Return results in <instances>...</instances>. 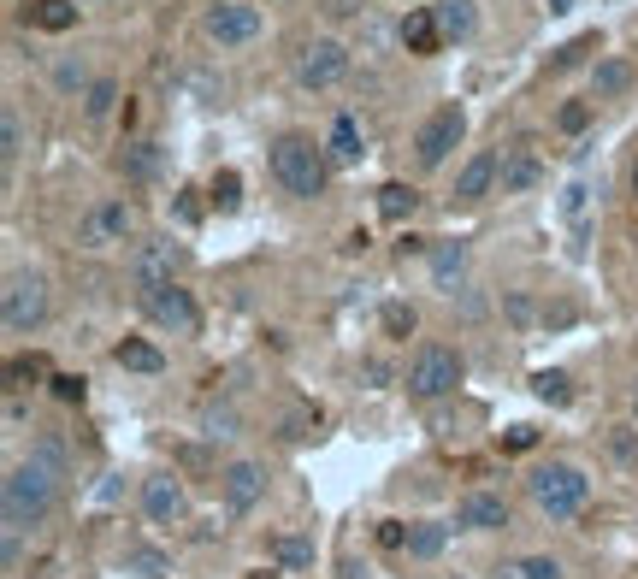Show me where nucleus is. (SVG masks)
Wrapping results in <instances>:
<instances>
[{"instance_id":"f8f14e48","label":"nucleus","mask_w":638,"mask_h":579,"mask_svg":"<svg viewBox=\"0 0 638 579\" xmlns=\"http://www.w3.org/2000/svg\"><path fill=\"white\" fill-rule=\"evenodd\" d=\"M142 515L154 520V526H178V520H184V485H178L172 473L142 479Z\"/></svg>"},{"instance_id":"9d476101","label":"nucleus","mask_w":638,"mask_h":579,"mask_svg":"<svg viewBox=\"0 0 638 579\" xmlns=\"http://www.w3.org/2000/svg\"><path fill=\"white\" fill-rule=\"evenodd\" d=\"M207 36H213L219 48H243V42H255V36H260V6L219 0V6L207 12Z\"/></svg>"},{"instance_id":"423d86ee","label":"nucleus","mask_w":638,"mask_h":579,"mask_svg":"<svg viewBox=\"0 0 638 579\" xmlns=\"http://www.w3.org/2000/svg\"><path fill=\"white\" fill-rule=\"evenodd\" d=\"M461 130H467V119H461V107H455V101H444V107H438V113L420 125V136H414V154H420V166H426V172H438L449 154H455Z\"/></svg>"},{"instance_id":"4468645a","label":"nucleus","mask_w":638,"mask_h":579,"mask_svg":"<svg viewBox=\"0 0 638 579\" xmlns=\"http://www.w3.org/2000/svg\"><path fill=\"white\" fill-rule=\"evenodd\" d=\"M130 278H136V290H142V296H148V290H160V284H172V243H166V237L142 243V249L130 255Z\"/></svg>"},{"instance_id":"49530a36","label":"nucleus","mask_w":638,"mask_h":579,"mask_svg":"<svg viewBox=\"0 0 638 579\" xmlns=\"http://www.w3.org/2000/svg\"><path fill=\"white\" fill-rule=\"evenodd\" d=\"M633 190H638V172H633Z\"/></svg>"},{"instance_id":"a878e982","label":"nucleus","mask_w":638,"mask_h":579,"mask_svg":"<svg viewBox=\"0 0 638 579\" xmlns=\"http://www.w3.org/2000/svg\"><path fill=\"white\" fill-rule=\"evenodd\" d=\"M414 201H420V195L408 190V184H384V190H379V213H384V219H408V213H414Z\"/></svg>"},{"instance_id":"2f4dec72","label":"nucleus","mask_w":638,"mask_h":579,"mask_svg":"<svg viewBox=\"0 0 638 579\" xmlns=\"http://www.w3.org/2000/svg\"><path fill=\"white\" fill-rule=\"evenodd\" d=\"M213 201H219V207H237V201H243V178H237V172H219V178H213Z\"/></svg>"},{"instance_id":"72a5a7b5","label":"nucleus","mask_w":638,"mask_h":579,"mask_svg":"<svg viewBox=\"0 0 638 579\" xmlns=\"http://www.w3.org/2000/svg\"><path fill=\"white\" fill-rule=\"evenodd\" d=\"M520 574H526V579H568L556 556H526V562H520Z\"/></svg>"},{"instance_id":"f03ea898","label":"nucleus","mask_w":638,"mask_h":579,"mask_svg":"<svg viewBox=\"0 0 638 579\" xmlns=\"http://www.w3.org/2000/svg\"><path fill=\"white\" fill-rule=\"evenodd\" d=\"M272 178H278L284 195L314 201V195H325V154H319L308 136H278L272 142Z\"/></svg>"},{"instance_id":"b1692460","label":"nucleus","mask_w":638,"mask_h":579,"mask_svg":"<svg viewBox=\"0 0 638 579\" xmlns=\"http://www.w3.org/2000/svg\"><path fill=\"white\" fill-rule=\"evenodd\" d=\"M113 101H119V83H113V77H95V83L83 89V119L101 125V119L113 113Z\"/></svg>"},{"instance_id":"1a4fd4ad","label":"nucleus","mask_w":638,"mask_h":579,"mask_svg":"<svg viewBox=\"0 0 638 579\" xmlns=\"http://www.w3.org/2000/svg\"><path fill=\"white\" fill-rule=\"evenodd\" d=\"M142 308H148V320H154V325H166V331H178V337H195V331H201V314H195L190 290H178V284L148 290V296H142Z\"/></svg>"},{"instance_id":"ea45409f","label":"nucleus","mask_w":638,"mask_h":579,"mask_svg":"<svg viewBox=\"0 0 638 579\" xmlns=\"http://www.w3.org/2000/svg\"><path fill=\"white\" fill-rule=\"evenodd\" d=\"M503 450H532V426H514L509 438H503Z\"/></svg>"},{"instance_id":"6ab92c4d","label":"nucleus","mask_w":638,"mask_h":579,"mask_svg":"<svg viewBox=\"0 0 638 579\" xmlns=\"http://www.w3.org/2000/svg\"><path fill=\"white\" fill-rule=\"evenodd\" d=\"M633 89V65L627 60H597L591 65V95L597 101H615V95H627Z\"/></svg>"},{"instance_id":"412c9836","label":"nucleus","mask_w":638,"mask_h":579,"mask_svg":"<svg viewBox=\"0 0 638 579\" xmlns=\"http://www.w3.org/2000/svg\"><path fill=\"white\" fill-rule=\"evenodd\" d=\"M331 160H337V166H355V160H361V125H355L349 113L331 119Z\"/></svg>"},{"instance_id":"a18cd8bd","label":"nucleus","mask_w":638,"mask_h":579,"mask_svg":"<svg viewBox=\"0 0 638 579\" xmlns=\"http://www.w3.org/2000/svg\"><path fill=\"white\" fill-rule=\"evenodd\" d=\"M633 414H638V385H633Z\"/></svg>"},{"instance_id":"a19ab883","label":"nucleus","mask_w":638,"mask_h":579,"mask_svg":"<svg viewBox=\"0 0 638 579\" xmlns=\"http://www.w3.org/2000/svg\"><path fill=\"white\" fill-rule=\"evenodd\" d=\"M42 373V361H12V385H24V379H36Z\"/></svg>"},{"instance_id":"39448f33","label":"nucleus","mask_w":638,"mask_h":579,"mask_svg":"<svg viewBox=\"0 0 638 579\" xmlns=\"http://www.w3.org/2000/svg\"><path fill=\"white\" fill-rule=\"evenodd\" d=\"M0 320L12 337H30L36 325L48 320V284H42V272H12L6 278V290H0Z\"/></svg>"},{"instance_id":"bb28decb","label":"nucleus","mask_w":638,"mask_h":579,"mask_svg":"<svg viewBox=\"0 0 638 579\" xmlns=\"http://www.w3.org/2000/svg\"><path fill=\"white\" fill-rule=\"evenodd\" d=\"M379 325H384V337H414V308H408V302H384L379 308Z\"/></svg>"},{"instance_id":"c03bdc74","label":"nucleus","mask_w":638,"mask_h":579,"mask_svg":"<svg viewBox=\"0 0 638 579\" xmlns=\"http://www.w3.org/2000/svg\"><path fill=\"white\" fill-rule=\"evenodd\" d=\"M568 6H574V0H550V12H568Z\"/></svg>"},{"instance_id":"c9c22d12","label":"nucleus","mask_w":638,"mask_h":579,"mask_svg":"<svg viewBox=\"0 0 638 579\" xmlns=\"http://www.w3.org/2000/svg\"><path fill=\"white\" fill-rule=\"evenodd\" d=\"M503 302H509V320L514 325H532V314H538V308H532V296H526V290H509Z\"/></svg>"},{"instance_id":"7ed1b4c3","label":"nucleus","mask_w":638,"mask_h":579,"mask_svg":"<svg viewBox=\"0 0 638 579\" xmlns=\"http://www.w3.org/2000/svg\"><path fill=\"white\" fill-rule=\"evenodd\" d=\"M526 485H532V503L550 520H574L585 509V497H591V479L579 473L574 461H544Z\"/></svg>"},{"instance_id":"f3484780","label":"nucleus","mask_w":638,"mask_h":579,"mask_svg":"<svg viewBox=\"0 0 638 579\" xmlns=\"http://www.w3.org/2000/svg\"><path fill=\"white\" fill-rule=\"evenodd\" d=\"M538 178H544V160L532 148H509V160H503V195H526Z\"/></svg>"},{"instance_id":"4be33fe9","label":"nucleus","mask_w":638,"mask_h":579,"mask_svg":"<svg viewBox=\"0 0 638 579\" xmlns=\"http://www.w3.org/2000/svg\"><path fill=\"white\" fill-rule=\"evenodd\" d=\"M113 361L130 367V373H160V367H166V355H160L154 343H142V337H125V343L113 349Z\"/></svg>"},{"instance_id":"c85d7f7f","label":"nucleus","mask_w":638,"mask_h":579,"mask_svg":"<svg viewBox=\"0 0 638 579\" xmlns=\"http://www.w3.org/2000/svg\"><path fill=\"white\" fill-rule=\"evenodd\" d=\"M272 556H278L284 568H308V562H314V544H308V538H272Z\"/></svg>"},{"instance_id":"6e6552de","label":"nucleus","mask_w":638,"mask_h":579,"mask_svg":"<svg viewBox=\"0 0 638 579\" xmlns=\"http://www.w3.org/2000/svg\"><path fill=\"white\" fill-rule=\"evenodd\" d=\"M296 77L308 83V89H331V83H343L349 77V48L343 42H331V36H319L302 48V60H296Z\"/></svg>"},{"instance_id":"2eb2a0df","label":"nucleus","mask_w":638,"mask_h":579,"mask_svg":"<svg viewBox=\"0 0 638 579\" xmlns=\"http://www.w3.org/2000/svg\"><path fill=\"white\" fill-rule=\"evenodd\" d=\"M402 48H408V54H438V48H444V30H438V12H432V6H414V12L402 18Z\"/></svg>"},{"instance_id":"7c9ffc66","label":"nucleus","mask_w":638,"mask_h":579,"mask_svg":"<svg viewBox=\"0 0 638 579\" xmlns=\"http://www.w3.org/2000/svg\"><path fill=\"white\" fill-rule=\"evenodd\" d=\"M30 461H42L48 473H60V479H71V461H65V444H60V438H42V444L30 450Z\"/></svg>"},{"instance_id":"f257e3e1","label":"nucleus","mask_w":638,"mask_h":579,"mask_svg":"<svg viewBox=\"0 0 638 579\" xmlns=\"http://www.w3.org/2000/svg\"><path fill=\"white\" fill-rule=\"evenodd\" d=\"M60 473H48L42 461H18L12 473H6V485H0V520H6V532H24V526H36V520L54 509V497H60Z\"/></svg>"},{"instance_id":"37998d69","label":"nucleus","mask_w":638,"mask_h":579,"mask_svg":"<svg viewBox=\"0 0 638 579\" xmlns=\"http://www.w3.org/2000/svg\"><path fill=\"white\" fill-rule=\"evenodd\" d=\"M562 207H568V219H574V225H579V213H585V190H579V184H574V190H568V201H562Z\"/></svg>"},{"instance_id":"e433bc0d","label":"nucleus","mask_w":638,"mask_h":579,"mask_svg":"<svg viewBox=\"0 0 638 579\" xmlns=\"http://www.w3.org/2000/svg\"><path fill=\"white\" fill-rule=\"evenodd\" d=\"M585 119H591V107H585V101H568V107L556 113V125L568 130V136H574V130H585Z\"/></svg>"},{"instance_id":"aec40b11","label":"nucleus","mask_w":638,"mask_h":579,"mask_svg":"<svg viewBox=\"0 0 638 579\" xmlns=\"http://www.w3.org/2000/svg\"><path fill=\"white\" fill-rule=\"evenodd\" d=\"M432 12H438L444 42H467V36H473V24H479V18H473V0H438Z\"/></svg>"},{"instance_id":"9b49d317","label":"nucleus","mask_w":638,"mask_h":579,"mask_svg":"<svg viewBox=\"0 0 638 579\" xmlns=\"http://www.w3.org/2000/svg\"><path fill=\"white\" fill-rule=\"evenodd\" d=\"M219 497H225L231 515H249L260 497H266V467H260V461H231V467L219 473Z\"/></svg>"},{"instance_id":"79ce46f5","label":"nucleus","mask_w":638,"mask_h":579,"mask_svg":"<svg viewBox=\"0 0 638 579\" xmlns=\"http://www.w3.org/2000/svg\"><path fill=\"white\" fill-rule=\"evenodd\" d=\"M130 562H136V568H142V574H160V568H166V562H160V556H154V550H136V556H130Z\"/></svg>"},{"instance_id":"a211bd4d","label":"nucleus","mask_w":638,"mask_h":579,"mask_svg":"<svg viewBox=\"0 0 638 579\" xmlns=\"http://www.w3.org/2000/svg\"><path fill=\"white\" fill-rule=\"evenodd\" d=\"M444 544H449L444 520H414V526H408V562H438Z\"/></svg>"},{"instance_id":"473e14b6","label":"nucleus","mask_w":638,"mask_h":579,"mask_svg":"<svg viewBox=\"0 0 638 579\" xmlns=\"http://www.w3.org/2000/svg\"><path fill=\"white\" fill-rule=\"evenodd\" d=\"M532 390H538L544 402H568V379H562V373H532Z\"/></svg>"},{"instance_id":"20e7f679","label":"nucleus","mask_w":638,"mask_h":579,"mask_svg":"<svg viewBox=\"0 0 638 579\" xmlns=\"http://www.w3.org/2000/svg\"><path fill=\"white\" fill-rule=\"evenodd\" d=\"M455 385H461V355L444 349V343H420L414 361H408V396H420V402H444Z\"/></svg>"},{"instance_id":"cd10ccee","label":"nucleus","mask_w":638,"mask_h":579,"mask_svg":"<svg viewBox=\"0 0 638 579\" xmlns=\"http://www.w3.org/2000/svg\"><path fill=\"white\" fill-rule=\"evenodd\" d=\"M0 154H6V160H18V154H24V119H18V107H6V113H0Z\"/></svg>"},{"instance_id":"0eeeda50","label":"nucleus","mask_w":638,"mask_h":579,"mask_svg":"<svg viewBox=\"0 0 638 579\" xmlns=\"http://www.w3.org/2000/svg\"><path fill=\"white\" fill-rule=\"evenodd\" d=\"M130 225H136L130 201H95V207L83 213V225H77V243H83V249H113V243L130 237Z\"/></svg>"},{"instance_id":"dca6fc26","label":"nucleus","mask_w":638,"mask_h":579,"mask_svg":"<svg viewBox=\"0 0 638 579\" xmlns=\"http://www.w3.org/2000/svg\"><path fill=\"white\" fill-rule=\"evenodd\" d=\"M497 178H503V166H497V154H473V160L461 166V178H455V201H485Z\"/></svg>"},{"instance_id":"393cba45","label":"nucleus","mask_w":638,"mask_h":579,"mask_svg":"<svg viewBox=\"0 0 638 579\" xmlns=\"http://www.w3.org/2000/svg\"><path fill=\"white\" fill-rule=\"evenodd\" d=\"M603 444H609V455H615V467H627V473L638 467V432L633 426H609Z\"/></svg>"},{"instance_id":"ddd939ff","label":"nucleus","mask_w":638,"mask_h":579,"mask_svg":"<svg viewBox=\"0 0 638 579\" xmlns=\"http://www.w3.org/2000/svg\"><path fill=\"white\" fill-rule=\"evenodd\" d=\"M455 526H467V532H503L509 526V503L497 491H467L461 509H455Z\"/></svg>"},{"instance_id":"5701e85b","label":"nucleus","mask_w":638,"mask_h":579,"mask_svg":"<svg viewBox=\"0 0 638 579\" xmlns=\"http://www.w3.org/2000/svg\"><path fill=\"white\" fill-rule=\"evenodd\" d=\"M30 24L48 30V36H60V30L77 24V6H71V0H30Z\"/></svg>"},{"instance_id":"c756f323","label":"nucleus","mask_w":638,"mask_h":579,"mask_svg":"<svg viewBox=\"0 0 638 579\" xmlns=\"http://www.w3.org/2000/svg\"><path fill=\"white\" fill-rule=\"evenodd\" d=\"M125 172H130V178H154V172H160L154 142H136V148H125Z\"/></svg>"},{"instance_id":"f704fd0d","label":"nucleus","mask_w":638,"mask_h":579,"mask_svg":"<svg viewBox=\"0 0 638 579\" xmlns=\"http://www.w3.org/2000/svg\"><path fill=\"white\" fill-rule=\"evenodd\" d=\"M432 272H438V284L461 278V249H438V255H432Z\"/></svg>"},{"instance_id":"58836bf2","label":"nucleus","mask_w":638,"mask_h":579,"mask_svg":"<svg viewBox=\"0 0 638 579\" xmlns=\"http://www.w3.org/2000/svg\"><path fill=\"white\" fill-rule=\"evenodd\" d=\"M54 396H60V402H83V379L60 373V379H54Z\"/></svg>"},{"instance_id":"4c0bfd02","label":"nucleus","mask_w":638,"mask_h":579,"mask_svg":"<svg viewBox=\"0 0 638 579\" xmlns=\"http://www.w3.org/2000/svg\"><path fill=\"white\" fill-rule=\"evenodd\" d=\"M207 426H213V438H231L237 414H231V408H207Z\"/></svg>"}]
</instances>
